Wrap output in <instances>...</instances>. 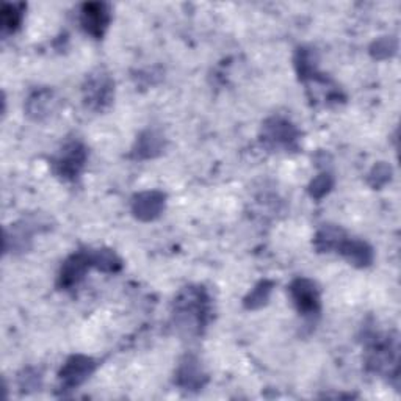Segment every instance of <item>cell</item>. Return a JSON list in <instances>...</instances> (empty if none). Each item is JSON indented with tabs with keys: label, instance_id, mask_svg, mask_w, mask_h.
Instances as JSON below:
<instances>
[{
	"label": "cell",
	"instance_id": "cell-6",
	"mask_svg": "<svg viewBox=\"0 0 401 401\" xmlns=\"http://www.w3.org/2000/svg\"><path fill=\"white\" fill-rule=\"evenodd\" d=\"M163 205V198L157 193H146L142 194L135 200V212L139 218H144V220H149V218H154L155 215H159V212L162 210Z\"/></svg>",
	"mask_w": 401,
	"mask_h": 401
},
{
	"label": "cell",
	"instance_id": "cell-7",
	"mask_svg": "<svg viewBox=\"0 0 401 401\" xmlns=\"http://www.w3.org/2000/svg\"><path fill=\"white\" fill-rule=\"evenodd\" d=\"M3 27L8 30H15L21 22V11L17 7H11V5H5L3 15H2Z\"/></svg>",
	"mask_w": 401,
	"mask_h": 401
},
{
	"label": "cell",
	"instance_id": "cell-4",
	"mask_svg": "<svg viewBox=\"0 0 401 401\" xmlns=\"http://www.w3.org/2000/svg\"><path fill=\"white\" fill-rule=\"evenodd\" d=\"M93 364L83 357H74L68 362V366L65 367V372L62 373V378L68 382L69 386H77L78 382H82L89 375Z\"/></svg>",
	"mask_w": 401,
	"mask_h": 401
},
{
	"label": "cell",
	"instance_id": "cell-1",
	"mask_svg": "<svg viewBox=\"0 0 401 401\" xmlns=\"http://www.w3.org/2000/svg\"><path fill=\"white\" fill-rule=\"evenodd\" d=\"M110 11L104 3H88L82 11V24L85 30L94 38H101L110 21Z\"/></svg>",
	"mask_w": 401,
	"mask_h": 401
},
{
	"label": "cell",
	"instance_id": "cell-5",
	"mask_svg": "<svg viewBox=\"0 0 401 401\" xmlns=\"http://www.w3.org/2000/svg\"><path fill=\"white\" fill-rule=\"evenodd\" d=\"M93 264L91 262V257L83 256V254H78V256L71 257L62 270V281L65 285H72L76 284L78 279L83 276L85 270L88 268V265Z\"/></svg>",
	"mask_w": 401,
	"mask_h": 401
},
{
	"label": "cell",
	"instance_id": "cell-3",
	"mask_svg": "<svg viewBox=\"0 0 401 401\" xmlns=\"http://www.w3.org/2000/svg\"><path fill=\"white\" fill-rule=\"evenodd\" d=\"M83 162H85V149L80 144L74 143L69 144L68 148L63 151L62 157L57 160L56 165L60 174L65 176V178H72V176H76L80 171Z\"/></svg>",
	"mask_w": 401,
	"mask_h": 401
},
{
	"label": "cell",
	"instance_id": "cell-8",
	"mask_svg": "<svg viewBox=\"0 0 401 401\" xmlns=\"http://www.w3.org/2000/svg\"><path fill=\"white\" fill-rule=\"evenodd\" d=\"M327 182H326V178L323 179H320V180H315L314 182V185H312V194H317L318 190H321V194H323L325 191H327Z\"/></svg>",
	"mask_w": 401,
	"mask_h": 401
},
{
	"label": "cell",
	"instance_id": "cell-2",
	"mask_svg": "<svg viewBox=\"0 0 401 401\" xmlns=\"http://www.w3.org/2000/svg\"><path fill=\"white\" fill-rule=\"evenodd\" d=\"M291 296L296 302L298 309L305 314H314L318 311V291L315 285L306 279H298L291 285Z\"/></svg>",
	"mask_w": 401,
	"mask_h": 401
}]
</instances>
